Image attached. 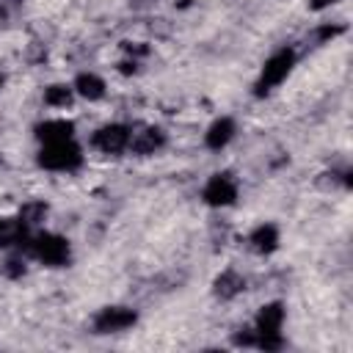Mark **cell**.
<instances>
[{"label":"cell","instance_id":"obj_20","mask_svg":"<svg viewBox=\"0 0 353 353\" xmlns=\"http://www.w3.org/2000/svg\"><path fill=\"white\" fill-rule=\"evenodd\" d=\"M3 83H6V77H3V74H0V88H3Z\"/></svg>","mask_w":353,"mask_h":353},{"label":"cell","instance_id":"obj_2","mask_svg":"<svg viewBox=\"0 0 353 353\" xmlns=\"http://www.w3.org/2000/svg\"><path fill=\"white\" fill-rule=\"evenodd\" d=\"M25 251H28L36 262H41V265H47V268H63V265H69V259H72V245H69V240L61 237V234H55V232H33L30 240L25 243Z\"/></svg>","mask_w":353,"mask_h":353},{"label":"cell","instance_id":"obj_14","mask_svg":"<svg viewBox=\"0 0 353 353\" xmlns=\"http://www.w3.org/2000/svg\"><path fill=\"white\" fill-rule=\"evenodd\" d=\"M30 232L22 229L17 218H0V248H25Z\"/></svg>","mask_w":353,"mask_h":353},{"label":"cell","instance_id":"obj_16","mask_svg":"<svg viewBox=\"0 0 353 353\" xmlns=\"http://www.w3.org/2000/svg\"><path fill=\"white\" fill-rule=\"evenodd\" d=\"M44 102L50 108H66L74 102V88L66 85V83H52L44 88Z\"/></svg>","mask_w":353,"mask_h":353},{"label":"cell","instance_id":"obj_5","mask_svg":"<svg viewBox=\"0 0 353 353\" xmlns=\"http://www.w3.org/2000/svg\"><path fill=\"white\" fill-rule=\"evenodd\" d=\"M130 138H132V130L127 124L110 121V124H102L99 130H94L91 146L102 154H121L124 149H130Z\"/></svg>","mask_w":353,"mask_h":353},{"label":"cell","instance_id":"obj_9","mask_svg":"<svg viewBox=\"0 0 353 353\" xmlns=\"http://www.w3.org/2000/svg\"><path fill=\"white\" fill-rule=\"evenodd\" d=\"M33 132L41 143L66 141V138H74V121H69V119H44L33 127Z\"/></svg>","mask_w":353,"mask_h":353},{"label":"cell","instance_id":"obj_7","mask_svg":"<svg viewBox=\"0 0 353 353\" xmlns=\"http://www.w3.org/2000/svg\"><path fill=\"white\" fill-rule=\"evenodd\" d=\"M138 323V312L130 306H105L94 314V331L97 334H119Z\"/></svg>","mask_w":353,"mask_h":353},{"label":"cell","instance_id":"obj_15","mask_svg":"<svg viewBox=\"0 0 353 353\" xmlns=\"http://www.w3.org/2000/svg\"><path fill=\"white\" fill-rule=\"evenodd\" d=\"M44 215H47V204H41V201H28L22 210H19V215H17V221L22 223V229L25 232H36V226L44 221Z\"/></svg>","mask_w":353,"mask_h":353},{"label":"cell","instance_id":"obj_8","mask_svg":"<svg viewBox=\"0 0 353 353\" xmlns=\"http://www.w3.org/2000/svg\"><path fill=\"white\" fill-rule=\"evenodd\" d=\"M234 132H237V124H234V119H229V116H221V119H215V121L207 127V132H204V143H207V149H212V152H221L223 146H229V141L234 138Z\"/></svg>","mask_w":353,"mask_h":353},{"label":"cell","instance_id":"obj_12","mask_svg":"<svg viewBox=\"0 0 353 353\" xmlns=\"http://www.w3.org/2000/svg\"><path fill=\"white\" fill-rule=\"evenodd\" d=\"M72 88H74L77 97H83V99H88V102H97V99L105 97V80H102L99 74H94V72H80V74L74 77Z\"/></svg>","mask_w":353,"mask_h":353},{"label":"cell","instance_id":"obj_13","mask_svg":"<svg viewBox=\"0 0 353 353\" xmlns=\"http://www.w3.org/2000/svg\"><path fill=\"white\" fill-rule=\"evenodd\" d=\"M243 290H245V279H243L237 270H223V273L212 281V292H215L221 301H232V298H237Z\"/></svg>","mask_w":353,"mask_h":353},{"label":"cell","instance_id":"obj_4","mask_svg":"<svg viewBox=\"0 0 353 353\" xmlns=\"http://www.w3.org/2000/svg\"><path fill=\"white\" fill-rule=\"evenodd\" d=\"M292 66H295V50H292V47L276 50V52L265 61V66H262V72H259V80H256V85H254V94H256V97L270 94L276 85H281V83L290 77Z\"/></svg>","mask_w":353,"mask_h":353},{"label":"cell","instance_id":"obj_3","mask_svg":"<svg viewBox=\"0 0 353 353\" xmlns=\"http://www.w3.org/2000/svg\"><path fill=\"white\" fill-rule=\"evenodd\" d=\"M39 165L47 168V171H55V174H72V171H77L83 165V149L77 146L74 138L41 143Z\"/></svg>","mask_w":353,"mask_h":353},{"label":"cell","instance_id":"obj_11","mask_svg":"<svg viewBox=\"0 0 353 353\" xmlns=\"http://www.w3.org/2000/svg\"><path fill=\"white\" fill-rule=\"evenodd\" d=\"M165 146V132L160 127H146L130 138V149L135 154H154Z\"/></svg>","mask_w":353,"mask_h":353},{"label":"cell","instance_id":"obj_1","mask_svg":"<svg viewBox=\"0 0 353 353\" xmlns=\"http://www.w3.org/2000/svg\"><path fill=\"white\" fill-rule=\"evenodd\" d=\"M281 328H284V306L279 301L273 303H265L254 320V328H251V347H259V350H281L284 347V336H281Z\"/></svg>","mask_w":353,"mask_h":353},{"label":"cell","instance_id":"obj_10","mask_svg":"<svg viewBox=\"0 0 353 353\" xmlns=\"http://www.w3.org/2000/svg\"><path fill=\"white\" fill-rule=\"evenodd\" d=\"M248 245H251V251H256L262 256L273 254L279 248V226L276 223H259V226H254L251 234H248Z\"/></svg>","mask_w":353,"mask_h":353},{"label":"cell","instance_id":"obj_19","mask_svg":"<svg viewBox=\"0 0 353 353\" xmlns=\"http://www.w3.org/2000/svg\"><path fill=\"white\" fill-rule=\"evenodd\" d=\"M334 3H339V0H309V8H314V11H323V8L334 6Z\"/></svg>","mask_w":353,"mask_h":353},{"label":"cell","instance_id":"obj_18","mask_svg":"<svg viewBox=\"0 0 353 353\" xmlns=\"http://www.w3.org/2000/svg\"><path fill=\"white\" fill-rule=\"evenodd\" d=\"M22 273H25V262H22V259H8V262H6V276L17 279V276H22Z\"/></svg>","mask_w":353,"mask_h":353},{"label":"cell","instance_id":"obj_6","mask_svg":"<svg viewBox=\"0 0 353 353\" xmlns=\"http://www.w3.org/2000/svg\"><path fill=\"white\" fill-rule=\"evenodd\" d=\"M201 199L210 207H229L237 201V179L229 171H218L212 174L204 188H201Z\"/></svg>","mask_w":353,"mask_h":353},{"label":"cell","instance_id":"obj_17","mask_svg":"<svg viewBox=\"0 0 353 353\" xmlns=\"http://www.w3.org/2000/svg\"><path fill=\"white\" fill-rule=\"evenodd\" d=\"M342 30H345L342 25H323V28L317 30V39H320V41H328V39H334V36H339Z\"/></svg>","mask_w":353,"mask_h":353}]
</instances>
